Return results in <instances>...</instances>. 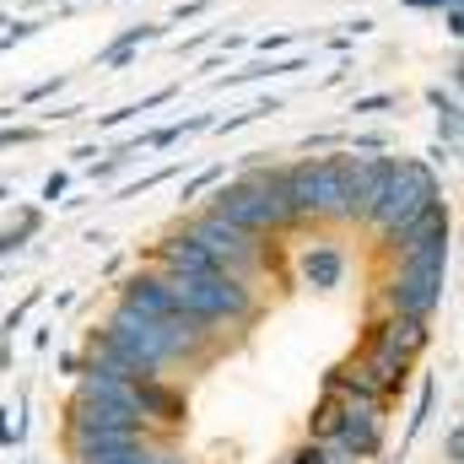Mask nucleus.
<instances>
[{
	"mask_svg": "<svg viewBox=\"0 0 464 464\" xmlns=\"http://www.w3.org/2000/svg\"><path fill=\"white\" fill-rule=\"evenodd\" d=\"M222 222H232L248 237H281L292 232V206H286V184H281V168H243L232 184H222L211 195V206Z\"/></svg>",
	"mask_w": 464,
	"mask_h": 464,
	"instance_id": "1",
	"label": "nucleus"
},
{
	"mask_svg": "<svg viewBox=\"0 0 464 464\" xmlns=\"http://www.w3.org/2000/svg\"><path fill=\"white\" fill-rule=\"evenodd\" d=\"M383 411L389 405H378L367 394H351V389L324 378V411L314 416V438L330 443V449H341V454H351V459H367L383 443Z\"/></svg>",
	"mask_w": 464,
	"mask_h": 464,
	"instance_id": "2",
	"label": "nucleus"
},
{
	"mask_svg": "<svg viewBox=\"0 0 464 464\" xmlns=\"http://www.w3.org/2000/svg\"><path fill=\"white\" fill-rule=\"evenodd\" d=\"M438 200H443L438 173L427 162H416V157H394V168H389V179H383V189H378V200H372L362 227H372L378 237H394V232L411 227L421 211H432Z\"/></svg>",
	"mask_w": 464,
	"mask_h": 464,
	"instance_id": "3",
	"label": "nucleus"
},
{
	"mask_svg": "<svg viewBox=\"0 0 464 464\" xmlns=\"http://www.w3.org/2000/svg\"><path fill=\"white\" fill-rule=\"evenodd\" d=\"M341 173H346V151L335 157H303L292 168H281L286 184V206L292 222H341Z\"/></svg>",
	"mask_w": 464,
	"mask_h": 464,
	"instance_id": "4",
	"label": "nucleus"
},
{
	"mask_svg": "<svg viewBox=\"0 0 464 464\" xmlns=\"http://www.w3.org/2000/svg\"><path fill=\"white\" fill-rule=\"evenodd\" d=\"M179 232H184L189 243H200L222 276L243 281V286H259V276H265V237H248V232H237L232 222H222L217 211H200V217H189Z\"/></svg>",
	"mask_w": 464,
	"mask_h": 464,
	"instance_id": "5",
	"label": "nucleus"
},
{
	"mask_svg": "<svg viewBox=\"0 0 464 464\" xmlns=\"http://www.w3.org/2000/svg\"><path fill=\"white\" fill-rule=\"evenodd\" d=\"M443 281H449V265H394V276L383 281V314L432 319L443 303Z\"/></svg>",
	"mask_w": 464,
	"mask_h": 464,
	"instance_id": "6",
	"label": "nucleus"
},
{
	"mask_svg": "<svg viewBox=\"0 0 464 464\" xmlns=\"http://www.w3.org/2000/svg\"><path fill=\"white\" fill-rule=\"evenodd\" d=\"M119 303H124V308H135V314H146V319H157V324H168V330H179V335H189V341H200V346H211V351H217V341H222V330H211V324L189 319V314L162 292V281H157V276H130V281H124V292H119Z\"/></svg>",
	"mask_w": 464,
	"mask_h": 464,
	"instance_id": "7",
	"label": "nucleus"
},
{
	"mask_svg": "<svg viewBox=\"0 0 464 464\" xmlns=\"http://www.w3.org/2000/svg\"><path fill=\"white\" fill-rule=\"evenodd\" d=\"M389 168H394L389 151H362V157L346 151V173H341V222H367V211H372V200H378Z\"/></svg>",
	"mask_w": 464,
	"mask_h": 464,
	"instance_id": "8",
	"label": "nucleus"
},
{
	"mask_svg": "<svg viewBox=\"0 0 464 464\" xmlns=\"http://www.w3.org/2000/svg\"><path fill=\"white\" fill-rule=\"evenodd\" d=\"M367 341H378V346L400 351V356H421V346L432 341V319H405V314H383L372 330H367Z\"/></svg>",
	"mask_w": 464,
	"mask_h": 464,
	"instance_id": "9",
	"label": "nucleus"
},
{
	"mask_svg": "<svg viewBox=\"0 0 464 464\" xmlns=\"http://www.w3.org/2000/svg\"><path fill=\"white\" fill-rule=\"evenodd\" d=\"M303 281L314 286V292H330V286H341L346 281V254L335 248V243H314L308 254H303Z\"/></svg>",
	"mask_w": 464,
	"mask_h": 464,
	"instance_id": "10",
	"label": "nucleus"
},
{
	"mask_svg": "<svg viewBox=\"0 0 464 464\" xmlns=\"http://www.w3.org/2000/svg\"><path fill=\"white\" fill-rule=\"evenodd\" d=\"M82 464H179V459H173V454H162V449H151L146 438H135V443H124V449H109V454L82 459Z\"/></svg>",
	"mask_w": 464,
	"mask_h": 464,
	"instance_id": "11",
	"label": "nucleus"
},
{
	"mask_svg": "<svg viewBox=\"0 0 464 464\" xmlns=\"http://www.w3.org/2000/svg\"><path fill=\"white\" fill-rule=\"evenodd\" d=\"M157 33H162V27H130V33H124L119 44H109V49H103V65H124V60H130V54H135L140 44H151Z\"/></svg>",
	"mask_w": 464,
	"mask_h": 464,
	"instance_id": "12",
	"label": "nucleus"
},
{
	"mask_svg": "<svg viewBox=\"0 0 464 464\" xmlns=\"http://www.w3.org/2000/svg\"><path fill=\"white\" fill-rule=\"evenodd\" d=\"M286 464H356V459H351V454H341V449H330V443H319V438H314L308 449H297V454H292Z\"/></svg>",
	"mask_w": 464,
	"mask_h": 464,
	"instance_id": "13",
	"label": "nucleus"
},
{
	"mask_svg": "<svg viewBox=\"0 0 464 464\" xmlns=\"http://www.w3.org/2000/svg\"><path fill=\"white\" fill-rule=\"evenodd\" d=\"M389 103H394V98H389V92H378V98H362V103H356L351 114H383Z\"/></svg>",
	"mask_w": 464,
	"mask_h": 464,
	"instance_id": "14",
	"label": "nucleus"
},
{
	"mask_svg": "<svg viewBox=\"0 0 464 464\" xmlns=\"http://www.w3.org/2000/svg\"><path fill=\"white\" fill-rule=\"evenodd\" d=\"M200 11H211V0H189V5H179L173 22H189V16H200Z\"/></svg>",
	"mask_w": 464,
	"mask_h": 464,
	"instance_id": "15",
	"label": "nucleus"
},
{
	"mask_svg": "<svg viewBox=\"0 0 464 464\" xmlns=\"http://www.w3.org/2000/svg\"><path fill=\"white\" fill-rule=\"evenodd\" d=\"M405 5H416V11H443V5H454V0H405Z\"/></svg>",
	"mask_w": 464,
	"mask_h": 464,
	"instance_id": "16",
	"label": "nucleus"
},
{
	"mask_svg": "<svg viewBox=\"0 0 464 464\" xmlns=\"http://www.w3.org/2000/svg\"><path fill=\"white\" fill-rule=\"evenodd\" d=\"M33 130H0V146H11V140H27Z\"/></svg>",
	"mask_w": 464,
	"mask_h": 464,
	"instance_id": "17",
	"label": "nucleus"
}]
</instances>
